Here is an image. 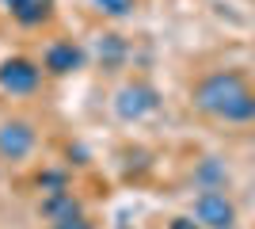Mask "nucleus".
Instances as JSON below:
<instances>
[{"mask_svg": "<svg viewBox=\"0 0 255 229\" xmlns=\"http://www.w3.org/2000/svg\"><path fill=\"white\" fill-rule=\"evenodd\" d=\"M38 145V130L31 119H4L0 122V161H27Z\"/></svg>", "mask_w": 255, "mask_h": 229, "instance_id": "2", "label": "nucleus"}, {"mask_svg": "<svg viewBox=\"0 0 255 229\" xmlns=\"http://www.w3.org/2000/svg\"><path fill=\"white\" fill-rule=\"evenodd\" d=\"M53 229H92V222H84V214L80 218H69V222H57Z\"/></svg>", "mask_w": 255, "mask_h": 229, "instance_id": "10", "label": "nucleus"}, {"mask_svg": "<svg viewBox=\"0 0 255 229\" xmlns=\"http://www.w3.org/2000/svg\"><path fill=\"white\" fill-rule=\"evenodd\" d=\"M103 15H115V19H122V15H129L133 11V0H92Z\"/></svg>", "mask_w": 255, "mask_h": 229, "instance_id": "9", "label": "nucleus"}, {"mask_svg": "<svg viewBox=\"0 0 255 229\" xmlns=\"http://www.w3.org/2000/svg\"><path fill=\"white\" fill-rule=\"evenodd\" d=\"M168 229H198V226H194L191 218H171V222H168Z\"/></svg>", "mask_w": 255, "mask_h": 229, "instance_id": "11", "label": "nucleus"}, {"mask_svg": "<svg viewBox=\"0 0 255 229\" xmlns=\"http://www.w3.org/2000/svg\"><path fill=\"white\" fill-rule=\"evenodd\" d=\"M38 84H42V65L31 57H8L0 65V92L8 96H31Z\"/></svg>", "mask_w": 255, "mask_h": 229, "instance_id": "3", "label": "nucleus"}, {"mask_svg": "<svg viewBox=\"0 0 255 229\" xmlns=\"http://www.w3.org/2000/svg\"><path fill=\"white\" fill-rule=\"evenodd\" d=\"M4 4H8V11L19 23H27V27H34V23H42L46 15H50V0H4Z\"/></svg>", "mask_w": 255, "mask_h": 229, "instance_id": "7", "label": "nucleus"}, {"mask_svg": "<svg viewBox=\"0 0 255 229\" xmlns=\"http://www.w3.org/2000/svg\"><path fill=\"white\" fill-rule=\"evenodd\" d=\"M194 107L225 122H255V92L240 73L221 69L194 84Z\"/></svg>", "mask_w": 255, "mask_h": 229, "instance_id": "1", "label": "nucleus"}, {"mask_svg": "<svg viewBox=\"0 0 255 229\" xmlns=\"http://www.w3.org/2000/svg\"><path fill=\"white\" fill-rule=\"evenodd\" d=\"M194 218L206 229H233L236 226V207L225 191H198L194 195Z\"/></svg>", "mask_w": 255, "mask_h": 229, "instance_id": "5", "label": "nucleus"}, {"mask_svg": "<svg viewBox=\"0 0 255 229\" xmlns=\"http://www.w3.org/2000/svg\"><path fill=\"white\" fill-rule=\"evenodd\" d=\"M194 180H198V191H221V184H225V168L217 164V157H206V161L198 164Z\"/></svg>", "mask_w": 255, "mask_h": 229, "instance_id": "8", "label": "nucleus"}, {"mask_svg": "<svg viewBox=\"0 0 255 229\" xmlns=\"http://www.w3.org/2000/svg\"><path fill=\"white\" fill-rule=\"evenodd\" d=\"M84 65V50L73 42H53L50 50L42 54V69L53 76H65V73H76V69Z\"/></svg>", "mask_w": 255, "mask_h": 229, "instance_id": "6", "label": "nucleus"}, {"mask_svg": "<svg viewBox=\"0 0 255 229\" xmlns=\"http://www.w3.org/2000/svg\"><path fill=\"white\" fill-rule=\"evenodd\" d=\"M156 92H152L149 84H141V80H133V84H122L115 92V115L122 122H141L145 115H152L156 111Z\"/></svg>", "mask_w": 255, "mask_h": 229, "instance_id": "4", "label": "nucleus"}]
</instances>
